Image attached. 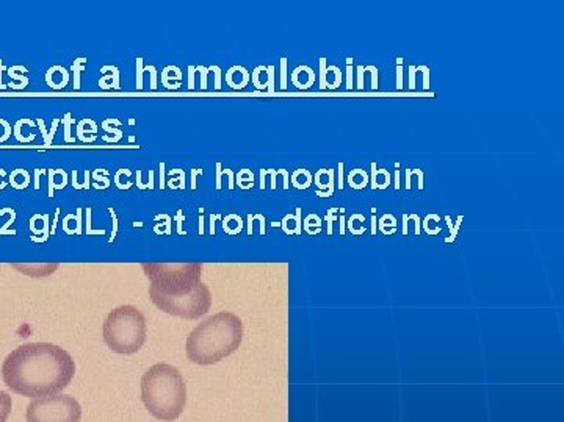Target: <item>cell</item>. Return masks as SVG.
I'll use <instances>...</instances> for the list:
<instances>
[{"instance_id":"obj_32","label":"cell","mask_w":564,"mask_h":422,"mask_svg":"<svg viewBox=\"0 0 564 422\" xmlns=\"http://www.w3.org/2000/svg\"><path fill=\"white\" fill-rule=\"evenodd\" d=\"M137 88H143V60L137 58Z\"/></svg>"},{"instance_id":"obj_23","label":"cell","mask_w":564,"mask_h":422,"mask_svg":"<svg viewBox=\"0 0 564 422\" xmlns=\"http://www.w3.org/2000/svg\"><path fill=\"white\" fill-rule=\"evenodd\" d=\"M339 211V208H329L328 213H326V225H328V235L332 233V222H336L339 219V216H336V213Z\"/></svg>"},{"instance_id":"obj_33","label":"cell","mask_w":564,"mask_h":422,"mask_svg":"<svg viewBox=\"0 0 564 422\" xmlns=\"http://www.w3.org/2000/svg\"><path fill=\"white\" fill-rule=\"evenodd\" d=\"M356 74H357V85H356V88H357L359 91H362V90H364V77H365L364 66H357Z\"/></svg>"},{"instance_id":"obj_18","label":"cell","mask_w":564,"mask_h":422,"mask_svg":"<svg viewBox=\"0 0 564 422\" xmlns=\"http://www.w3.org/2000/svg\"><path fill=\"white\" fill-rule=\"evenodd\" d=\"M390 174L386 169H378L376 172V188L378 189H386L390 185Z\"/></svg>"},{"instance_id":"obj_38","label":"cell","mask_w":564,"mask_h":422,"mask_svg":"<svg viewBox=\"0 0 564 422\" xmlns=\"http://www.w3.org/2000/svg\"><path fill=\"white\" fill-rule=\"evenodd\" d=\"M415 75H417V66H409V90H415Z\"/></svg>"},{"instance_id":"obj_46","label":"cell","mask_w":564,"mask_h":422,"mask_svg":"<svg viewBox=\"0 0 564 422\" xmlns=\"http://www.w3.org/2000/svg\"><path fill=\"white\" fill-rule=\"evenodd\" d=\"M146 70H149V72H151V88H152V90H155V88H157V80H155V67H154V66H148V67H146Z\"/></svg>"},{"instance_id":"obj_52","label":"cell","mask_w":564,"mask_h":422,"mask_svg":"<svg viewBox=\"0 0 564 422\" xmlns=\"http://www.w3.org/2000/svg\"><path fill=\"white\" fill-rule=\"evenodd\" d=\"M38 125H39V128H41V132L44 133V142H46V145H49L50 142H49V135H47V132H46L44 122H42V121H38Z\"/></svg>"},{"instance_id":"obj_31","label":"cell","mask_w":564,"mask_h":422,"mask_svg":"<svg viewBox=\"0 0 564 422\" xmlns=\"http://www.w3.org/2000/svg\"><path fill=\"white\" fill-rule=\"evenodd\" d=\"M462 219H464V217H462V216H458L456 222L453 224V228L450 230V235H452V236H448V238L445 239L447 242L455 241V238H456V235H458V231H459V227H461V224H462Z\"/></svg>"},{"instance_id":"obj_12","label":"cell","mask_w":564,"mask_h":422,"mask_svg":"<svg viewBox=\"0 0 564 422\" xmlns=\"http://www.w3.org/2000/svg\"><path fill=\"white\" fill-rule=\"evenodd\" d=\"M368 174L364 169H354L348 176V183L354 189H364L368 183Z\"/></svg>"},{"instance_id":"obj_34","label":"cell","mask_w":564,"mask_h":422,"mask_svg":"<svg viewBox=\"0 0 564 422\" xmlns=\"http://www.w3.org/2000/svg\"><path fill=\"white\" fill-rule=\"evenodd\" d=\"M412 176L417 177V188H418V189H423V188H425V183H423V180H425V172H423L422 169H412Z\"/></svg>"},{"instance_id":"obj_59","label":"cell","mask_w":564,"mask_h":422,"mask_svg":"<svg viewBox=\"0 0 564 422\" xmlns=\"http://www.w3.org/2000/svg\"><path fill=\"white\" fill-rule=\"evenodd\" d=\"M58 119H55L53 121V125H52V130H50V133H49V142H52V139H53V133H55V130H56V127H58Z\"/></svg>"},{"instance_id":"obj_28","label":"cell","mask_w":564,"mask_h":422,"mask_svg":"<svg viewBox=\"0 0 564 422\" xmlns=\"http://www.w3.org/2000/svg\"><path fill=\"white\" fill-rule=\"evenodd\" d=\"M312 224H314L317 228H320V227H322V219H320V217H318L317 214H309V216L306 217V219H304V228L309 230Z\"/></svg>"},{"instance_id":"obj_24","label":"cell","mask_w":564,"mask_h":422,"mask_svg":"<svg viewBox=\"0 0 564 422\" xmlns=\"http://www.w3.org/2000/svg\"><path fill=\"white\" fill-rule=\"evenodd\" d=\"M265 69H267L265 66H259V67H256V69H254V72H253V83H254V85L257 86L259 90H265V88H267V86H265V83L259 80L260 74H262V70H265Z\"/></svg>"},{"instance_id":"obj_4","label":"cell","mask_w":564,"mask_h":422,"mask_svg":"<svg viewBox=\"0 0 564 422\" xmlns=\"http://www.w3.org/2000/svg\"><path fill=\"white\" fill-rule=\"evenodd\" d=\"M104 341L116 354H135L146 341V317L134 305H119L104 321Z\"/></svg>"},{"instance_id":"obj_61","label":"cell","mask_w":564,"mask_h":422,"mask_svg":"<svg viewBox=\"0 0 564 422\" xmlns=\"http://www.w3.org/2000/svg\"><path fill=\"white\" fill-rule=\"evenodd\" d=\"M160 171H162V174H160V188L163 189L165 188V164L163 163L160 164Z\"/></svg>"},{"instance_id":"obj_53","label":"cell","mask_w":564,"mask_h":422,"mask_svg":"<svg viewBox=\"0 0 564 422\" xmlns=\"http://www.w3.org/2000/svg\"><path fill=\"white\" fill-rule=\"evenodd\" d=\"M216 219H221V216L220 214H212L210 216V231H212V235H215V221Z\"/></svg>"},{"instance_id":"obj_36","label":"cell","mask_w":564,"mask_h":422,"mask_svg":"<svg viewBox=\"0 0 564 422\" xmlns=\"http://www.w3.org/2000/svg\"><path fill=\"white\" fill-rule=\"evenodd\" d=\"M196 70L201 72V88L206 90L207 88V74H209V69L199 66V67H196Z\"/></svg>"},{"instance_id":"obj_37","label":"cell","mask_w":564,"mask_h":422,"mask_svg":"<svg viewBox=\"0 0 564 422\" xmlns=\"http://www.w3.org/2000/svg\"><path fill=\"white\" fill-rule=\"evenodd\" d=\"M108 211H110L111 219H113V231H111V238H110V241H113L114 236H116V231H118V219H116V211H114L113 208H108Z\"/></svg>"},{"instance_id":"obj_21","label":"cell","mask_w":564,"mask_h":422,"mask_svg":"<svg viewBox=\"0 0 564 422\" xmlns=\"http://www.w3.org/2000/svg\"><path fill=\"white\" fill-rule=\"evenodd\" d=\"M353 58H346V90L351 91L354 88L353 80H354V72H353Z\"/></svg>"},{"instance_id":"obj_63","label":"cell","mask_w":564,"mask_h":422,"mask_svg":"<svg viewBox=\"0 0 564 422\" xmlns=\"http://www.w3.org/2000/svg\"><path fill=\"white\" fill-rule=\"evenodd\" d=\"M0 67H2V63H0ZM0 88H4V85H2V75H0Z\"/></svg>"},{"instance_id":"obj_29","label":"cell","mask_w":564,"mask_h":422,"mask_svg":"<svg viewBox=\"0 0 564 422\" xmlns=\"http://www.w3.org/2000/svg\"><path fill=\"white\" fill-rule=\"evenodd\" d=\"M326 88V58H320V90Z\"/></svg>"},{"instance_id":"obj_27","label":"cell","mask_w":564,"mask_h":422,"mask_svg":"<svg viewBox=\"0 0 564 422\" xmlns=\"http://www.w3.org/2000/svg\"><path fill=\"white\" fill-rule=\"evenodd\" d=\"M267 90H268V93H274V66H268L267 67Z\"/></svg>"},{"instance_id":"obj_57","label":"cell","mask_w":564,"mask_h":422,"mask_svg":"<svg viewBox=\"0 0 564 422\" xmlns=\"http://www.w3.org/2000/svg\"><path fill=\"white\" fill-rule=\"evenodd\" d=\"M195 70H196V67H188V72H190V83H188V88L190 90H193L195 88V85H193V77H195Z\"/></svg>"},{"instance_id":"obj_40","label":"cell","mask_w":564,"mask_h":422,"mask_svg":"<svg viewBox=\"0 0 564 422\" xmlns=\"http://www.w3.org/2000/svg\"><path fill=\"white\" fill-rule=\"evenodd\" d=\"M409 221H414V227H415V235H420V217L418 214H409Z\"/></svg>"},{"instance_id":"obj_26","label":"cell","mask_w":564,"mask_h":422,"mask_svg":"<svg viewBox=\"0 0 564 422\" xmlns=\"http://www.w3.org/2000/svg\"><path fill=\"white\" fill-rule=\"evenodd\" d=\"M397 90H403V58H397Z\"/></svg>"},{"instance_id":"obj_42","label":"cell","mask_w":564,"mask_h":422,"mask_svg":"<svg viewBox=\"0 0 564 422\" xmlns=\"http://www.w3.org/2000/svg\"><path fill=\"white\" fill-rule=\"evenodd\" d=\"M376 172H378V166H376V163H371V176L368 177L370 179V182H371V189H378L376 188Z\"/></svg>"},{"instance_id":"obj_44","label":"cell","mask_w":564,"mask_h":422,"mask_svg":"<svg viewBox=\"0 0 564 422\" xmlns=\"http://www.w3.org/2000/svg\"><path fill=\"white\" fill-rule=\"evenodd\" d=\"M337 186H339V189H343V163H339V172H337Z\"/></svg>"},{"instance_id":"obj_45","label":"cell","mask_w":564,"mask_h":422,"mask_svg":"<svg viewBox=\"0 0 564 422\" xmlns=\"http://www.w3.org/2000/svg\"><path fill=\"white\" fill-rule=\"evenodd\" d=\"M223 174H226L227 176V180H229V189H234V172L230 171V169H223Z\"/></svg>"},{"instance_id":"obj_14","label":"cell","mask_w":564,"mask_h":422,"mask_svg":"<svg viewBox=\"0 0 564 422\" xmlns=\"http://www.w3.org/2000/svg\"><path fill=\"white\" fill-rule=\"evenodd\" d=\"M223 228L227 231V233H232V235L238 233V231L243 228L241 217L238 214H229V216H226L224 221H223Z\"/></svg>"},{"instance_id":"obj_39","label":"cell","mask_w":564,"mask_h":422,"mask_svg":"<svg viewBox=\"0 0 564 422\" xmlns=\"http://www.w3.org/2000/svg\"><path fill=\"white\" fill-rule=\"evenodd\" d=\"M212 69L215 70V88L220 90L221 88V69L218 66H212Z\"/></svg>"},{"instance_id":"obj_5","label":"cell","mask_w":564,"mask_h":422,"mask_svg":"<svg viewBox=\"0 0 564 422\" xmlns=\"http://www.w3.org/2000/svg\"><path fill=\"white\" fill-rule=\"evenodd\" d=\"M143 271L151 280V288L165 296H180L201 283L199 263H144Z\"/></svg>"},{"instance_id":"obj_16","label":"cell","mask_w":564,"mask_h":422,"mask_svg":"<svg viewBox=\"0 0 564 422\" xmlns=\"http://www.w3.org/2000/svg\"><path fill=\"white\" fill-rule=\"evenodd\" d=\"M55 174H56V177L58 179H55V176H53V172L50 171V176H49V194H50V197L53 196V189L56 188V189H61V188H65L66 186V182H68V177H66V172L65 171H55Z\"/></svg>"},{"instance_id":"obj_50","label":"cell","mask_w":564,"mask_h":422,"mask_svg":"<svg viewBox=\"0 0 564 422\" xmlns=\"http://www.w3.org/2000/svg\"><path fill=\"white\" fill-rule=\"evenodd\" d=\"M371 233L376 235V208H371Z\"/></svg>"},{"instance_id":"obj_43","label":"cell","mask_w":564,"mask_h":422,"mask_svg":"<svg viewBox=\"0 0 564 422\" xmlns=\"http://www.w3.org/2000/svg\"><path fill=\"white\" fill-rule=\"evenodd\" d=\"M221 177H223V167H221V164L218 163L216 164V189H221Z\"/></svg>"},{"instance_id":"obj_3","label":"cell","mask_w":564,"mask_h":422,"mask_svg":"<svg viewBox=\"0 0 564 422\" xmlns=\"http://www.w3.org/2000/svg\"><path fill=\"white\" fill-rule=\"evenodd\" d=\"M141 400L157 419L174 420L186 403V385L180 371L166 363H157L141 377Z\"/></svg>"},{"instance_id":"obj_6","label":"cell","mask_w":564,"mask_h":422,"mask_svg":"<svg viewBox=\"0 0 564 422\" xmlns=\"http://www.w3.org/2000/svg\"><path fill=\"white\" fill-rule=\"evenodd\" d=\"M151 300L157 305L162 311L179 316L183 319H198L202 314H206L212 305V296L207 285L199 283L193 291L180 296H165L157 293L155 289L149 288Z\"/></svg>"},{"instance_id":"obj_35","label":"cell","mask_w":564,"mask_h":422,"mask_svg":"<svg viewBox=\"0 0 564 422\" xmlns=\"http://www.w3.org/2000/svg\"><path fill=\"white\" fill-rule=\"evenodd\" d=\"M417 70L423 74V90H429V67L428 66H417Z\"/></svg>"},{"instance_id":"obj_15","label":"cell","mask_w":564,"mask_h":422,"mask_svg":"<svg viewBox=\"0 0 564 422\" xmlns=\"http://www.w3.org/2000/svg\"><path fill=\"white\" fill-rule=\"evenodd\" d=\"M13 410V399L7 391H0V422H7Z\"/></svg>"},{"instance_id":"obj_30","label":"cell","mask_w":564,"mask_h":422,"mask_svg":"<svg viewBox=\"0 0 564 422\" xmlns=\"http://www.w3.org/2000/svg\"><path fill=\"white\" fill-rule=\"evenodd\" d=\"M281 90H287V58H281Z\"/></svg>"},{"instance_id":"obj_49","label":"cell","mask_w":564,"mask_h":422,"mask_svg":"<svg viewBox=\"0 0 564 422\" xmlns=\"http://www.w3.org/2000/svg\"><path fill=\"white\" fill-rule=\"evenodd\" d=\"M202 174V169H193L192 171V189H196V177Z\"/></svg>"},{"instance_id":"obj_22","label":"cell","mask_w":564,"mask_h":422,"mask_svg":"<svg viewBox=\"0 0 564 422\" xmlns=\"http://www.w3.org/2000/svg\"><path fill=\"white\" fill-rule=\"evenodd\" d=\"M85 58H79V60H76V63H74V88L76 90H79L80 88V72L79 70H83L85 69Z\"/></svg>"},{"instance_id":"obj_58","label":"cell","mask_w":564,"mask_h":422,"mask_svg":"<svg viewBox=\"0 0 564 422\" xmlns=\"http://www.w3.org/2000/svg\"><path fill=\"white\" fill-rule=\"evenodd\" d=\"M265 177H267V171L262 169L260 171V189H265Z\"/></svg>"},{"instance_id":"obj_10","label":"cell","mask_w":564,"mask_h":422,"mask_svg":"<svg viewBox=\"0 0 564 422\" xmlns=\"http://www.w3.org/2000/svg\"><path fill=\"white\" fill-rule=\"evenodd\" d=\"M285 233H301V208H296L295 214H287L281 222Z\"/></svg>"},{"instance_id":"obj_54","label":"cell","mask_w":564,"mask_h":422,"mask_svg":"<svg viewBox=\"0 0 564 422\" xmlns=\"http://www.w3.org/2000/svg\"><path fill=\"white\" fill-rule=\"evenodd\" d=\"M408 222H409V214H403V235H408Z\"/></svg>"},{"instance_id":"obj_17","label":"cell","mask_w":564,"mask_h":422,"mask_svg":"<svg viewBox=\"0 0 564 422\" xmlns=\"http://www.w3.org/2000/svg\"><path fill=\"white\" fill-rule=\"evenodd\" d=\"M28 180H30V177H28L27 171H22V169L14 171L13 176H11V183H13L14 188H18V189L25 188L28 185Z\"/></svg>"},{"instance_id":"obj_25","label":"cell","mask_w":564,"mask_h":422,"mask_svg":"<svg viewBox=\"0 0 564 422\" xmlns=\"http://www.w3.org/2000/svg\"><path fill=\"white\" fill-rule=\"evenodd\" d=\"M365 72L371 74V90H378L380 88V80H378V67L376 66H367Z\"/></svg>"},{"instance_id":"obj_2","label":"cell","mask_w":564,"mask_h":422,"mask_svg":"<svg viewBox=\"0 0 564 422\" xmlns=\"http://www.w3.org/2000/svg\"><path fill=\"white\" fill-rule=\"evenodd\" d=\"M243 338L241 319L229 311L216 313L188 334L185 351L196 365H213L235 352Z\"/></svg>"},{"instance_id":"obj_60","label":"cell","mask_w":564,"mask_h":422,"mask_svg":"<svg viewBox=\"0 0 564 422\" xmlns=\"http://www.w3.org/2000/svg\"><path fill=\"white\" fill-rule=\"evenodd\" d=\"M345 224H346V219H345V216L342 214V216H340V219H339V225H340V235H345Z\"/></svg>"},{"instance_id":"obj_56","label":"cell","mask_w":564,"mask_h":422,"mask_svg":"<svg viewBox=\"0 0 564 422\" xmlns=\"http://www.w3.org/2000/svg\"><path fill=\"white\" fill-rule=\"evenodd\" d=\"M176 222H177V227H179V233H183V231H182V228H180V227H182V222H183V214H182V211H180V210L177 211Z\"/></svg>"},{"instance_id":"obj_47","label":"cell","mask_w":564,"mask_h":422,"mask_svg":"<svg viewBox=\"0 0 564 422\" xmlns=\"http://www.w3.org/2000/svg\"><path fill=\"white\" fill-rule=\"evenodd\" d=\"M398 167H400V163H395V172H394V179H395V183H394V186H395V189H400V185H401V182H400V171H398Z\"/></svg>"},{"instance_id":"obj_9","label":"cell","mask_w":564,"mask_h":422,"mask_svg":"<svg viewBox=\"0 0 564 422\" xmlns=\"http://www.w3.org/2000/svg\"><path fill=\"white\" fill-rule=\"evenodd\" d=\"M315 81V72L309 66H299L292 72V83L299 90H307Z\"/></svg>"},{"instance_id":"obj_20","label":"cell","mask_w":564,"mask_h":422,"mask_svg":"<svg viewBox=\"0 0 564 422\" xmlns=\"http://www.w3.org/2000/svg\"><path fill=\"white\" fill-rule=\"evenodd\" d=\"M431 221L441 222V216H439V214H432V213H431V214H426L425 221H423V228L426 230V233H428V235H437L439 231H441V227H439V228H431V227H429Z\"/></svg>"},{"instance_id":"obj_19","label":"cell","mask_w":564,"mask_h":422,"mask_svg":"<svg viewBox=\"0 0 564 422\" xmlns=\"http://www.w3.org/2000/svg\"><path fill=\"white\" fill-rule=\"evenodd\" d=\"M356 221H362V222H365V216H364V214H359V213H354V214H351V217L348 219V228L351 230V233H353V235H362L364 231H365V227H364V228H356V227H354Z\"/></svg>"},{"instance_id":"obj_13","label":"cell","mask_w":564,"mask_h":422,"mask_svg":"<svg viewBox=\"0 0 564 422\" xmlns=\"http://www.w3.org/2000/svg\"><path fill=\"white\" fill-rule=\"evenodd\" d=\"M342 83V72L337 66H328L326 67V86L328 90H336Z\"/></svg>"},{"instance_id":"obj_8","label":"cell","mask_w":564,"mask_h":422,"mask_svg":"<svg viewBox=\"0 0 564 422\" xmlns=\"http://www.w3.org/2000/svg\"><path fill=\"white\" fill-rule=\"evenodd\" d=\"M334 180H336V171L334 169H320V171H317L315 176H314V182L318 186L317 196L329 197V196L334 194V189H336Z\"/></svg>"},{"instance_id":"obj_55","label":"cell","mask_w":564,"mask_h":422,"mask_svg":"<svg viewBox=\"0 0 564 422\" xmlns=\"http://www.w3.org/2000/svg\"><path fill=\"white\" fill-rule=\"evenodd\" d=\"M278 172L282 174V177H284V189H288V186H290L288 185V172L285 169H279Z\"/></svg>"},{"instance_id":"obj_48","label":"cell","mask_w":564,"mask_h":422,"mask_svg":"<svg viewBox=\"0 0 564 422\" xmlns=\"http://www.w3.org/2000/svg\"><path fill=\"white\" fill-rule=\"evenodd\" d=\"M404 186H406V189H411V186H412V169H406V179H404Z\"/></svg>"},{"instance_id":"obj_41","label":"cell","mask_w":564,"mask_h":422,"mask_svg":"<svg viewBox=\"0 0 564 422\" xmlns=\"http://www.w3.org/2000/svg\"><path fill=\"white\" fill-rule=\"evenodd\" d=\"M65 121H66V128H65L66 141H74V138H71V114L65 116Z\"/></svg>"},{"instance_id":"obj_51","label":"cell","mask_w":564,"mask_h":422,"mask_svg":"<svg viewBox=\"0 0 564 422\" xmlns=\"http://www.w3.org/2000/svg\"><path fill=\"white\" fill-rule=\"evenodd\" d=\"M268 174L271 176V189H276V176H278V172L274 171V169H268Z\"/></svg>"},{"instance_id":"obj_1","label":"cell","mask_w":564,"mask_h":422,"mask_svg":"<svg viewBox=\"0 0 564 422\" xmlns=\"http://www.w3.org/2000/svg\"><path fill=\"white\" fill-rule=\"evenodd\" d=\"M76 374L68 351L50 343H25L11 351L2 365L5 385L25 397H46L63 391Z\"/></svg>"},{"instance_id":"obj_7","label":"cell","mask_w":564,"mask_h":422,"mask_svg":"<svg viewBox=\"0 0 564 422\" xmlns=\"http://www.w3.org/2000/svg\"><path fill=\"white\" fill-rule=\"evenodd\" d=\"M82 406L69 394L36 397L25 410L27 422H80Z\"/></svg>"},{"instance_id":"obj_11","label":"cell","mask_w":564,"mask_h":422,"mask_svg":"<svg viewBox=\"0 0 564 422\" xmlns=\"http://www.w3.org/2000/svg\"><path fill=\"white\" fill-rule=\"evenodd\" d=\"M290 182L298 189H307L312 185V182H314V176H312V174L307 169H298V171L293 172Z\"/></svg>"},{"instance_id":"obj_62","label":"cell","mask_w":564,"mask_h":422,"mask_svg":"<svg viewBox=\"0 0 564 422\" xmlns=\"http://www.w3.org/2000/svg\"><path fill=\"white\" fill-rule=\"evenodd\" d=\"M201 216H199V233L202 235L204 233V217H202V210H199Z\"/></svg>"}]
</instances>
